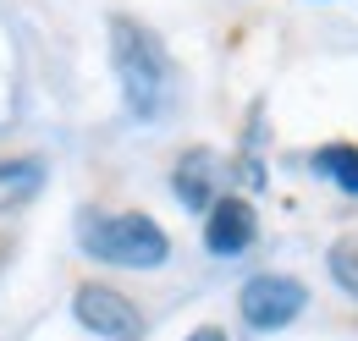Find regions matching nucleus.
<instances>
[{"label":"nucleus","mask_w":358,"mask_h":341,"mask_svg":"<svg viewBox=\"0 0 358 341\" xmlns=\"http://www.w3.org/2000/svg\"><path fill=\"white\" fill-rule=\"evenodd\" d=\"M110 61H116V83H122V99H127L133 122H160L171 110V88H177L166 44L143 22L116 17L110 22Z\"/></svg>","instance_id":"obj_1"},{"label":"nucleus","mask_w":358,"mask_h":341,"mask_svg":"<svg viewBox=\"0 0 358 341\" xmlns=\"http://www.w3.org/2000/svg\"><path fill=\"white\" fill-rule=\"evenodd\" d=\"M72 314H78V325L99 341H138L143 336V314H138L133 298H122L116 286H105V281H83L78 292H72Z\"/></svg>","instance_id":"obj_3"},{"label":"nucleus","mask_w":358,"mask_h":341,"mask_svg":"<svg viewBox=\"0 0 358 341\" xmlns=\"http://www.w3.org/2000/svg\"><path fill=\"white\" fill-rule=\"evenodd\" d=\"M303 308H309V292H303V281H292V275H254V281L243 286V298H237V314H243L254 331H281V325H292Z\"/></svg>","instance_id":"obj_4"},{"label":"nucleus","mask_w":358,"mask_h":341,"mask_svg":"<svg viewBox=\"0 0 358 341\" xmlns=\"http://www.w3.org/2000/svg\"><path fill=\"white\" fill-rule=\"evenodd\" d=\"M78 242L89 259L116 264V270H160L171 259V237L143 210H83Z\"/></svg>","instance_id":"obj_2"},{"label":"nucleus","mask_w":358,"mask_h":341,"mask_svg":"<svg viewBox=\"0 0 358 341\" xmlns=\"http://www.w3.org/2000/svg\"><path fill=\"white\" fill-rule=\"evenodd\" d=\"M325 264H331V281H336V286L358 303V237H342V242L331 248V259H325Z\"/></svg>","instance_id":"obj_8"},{"label":"nucleus","mask_w":358,"mask_h":341,"mask_svg":"<svg viewBox=\"0 0 358 341\" xmlns=\"http://www.w3.org/2000/svg\"><path fill=\"white\" fill-rule=\"evenodd\" d=\"M314 170L331 176L342 193H358V143H325L314 154Z\"/></svg>","instance_id":"obj_7"},{"label":"nucleus","mask_w":358,"mask_h":341,"mask_svg":"<svg viewBox=\"0 0 358 341\" xmlns=\"http://www.w3.org/2000/svg\"><path fill=\"white\" fill-rule=\"evenodd\" d=\"M259 237V220H254V204L237 198V193H221L210 215H204V248L215 259H237L248 242Z\"/></svg>","instance_id":"obj_5"},{"label":"nucleus","mask_w":358,"mask_h":341,"mask_svg":"<svg viewBox=\"0 0 358 341\" xmlns=\"http://www.w3.org/2000/svg\"><path fill=\"white\" fill-rule=\"evenodd\" d=\"M187 341H226V331H215V325H199V331H193Z\"/></svg>","instance_id":"obj_9"},{"label":"nucleus","mask_w":358,"mask_h":341,"mask_svg":"<svg viewBox=\"0 0 358 341\" xmlns=\"http://www.w3.org/2000/svg\"><path fill=\"white\" fill-rule=\"evenodd\" d=\"M171 187H177V198L187 210L210 215V204L221 198V193H215V160H210V149H187L177 160V170H171Z\"/></svg>","instance_id":"obj_6"}]
</instances>
